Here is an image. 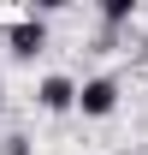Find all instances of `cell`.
<instances>
[{"label": "cell", "mask_w": 148, "mask_h": 155, "mask_svg": "<svg viewBox=\"0 0 148 155\" xmlns=\"http://www.w3.org/2000/svg\"><path fill=\"white\" fill-rule=\"evenodd\" d=\"M113 107H119V84H113V78H89V84L77 90V114H89V119H107Z\"/></svg>", "instance_id": "obj_1"}, {"label": "cell", "mask_w": 148, "mask_h": 155, "mask_svg": "<svg viewBox=\"0 0 148 155\" xmlns=\"http://www.w3.org/2000/svg\"><path fill=\"white\" fill-rule=\"evenodd\" d=\"M0 155H30V137H6V143H0Z\"/></svg>", "instance_id": "obj_5"}, {"label": "cell", "mask_w": 148, "mask_h": 155, "mask_svg": "<svg viewBox=\"0 0 148 155\" xmlns=\"http://www.w3.org/2000/svg\"><path fill=\"white\" fill-rule=\"evenodd\" d=\"M101 18L107 24H130L136 18V0H101Z\"/></svg>", "instance_id": "obj_4"}, {"label": "cell", "mask_w": 148, "mask_h": 155, "mask_svg": "<svg viewBox=\"0 0 148 155\" xmlns=\"http://www.w3.org/2000/svg\"><path fill=\"white\" fill-rule=\"evenodd\" d=\"M77 90H83V84H71V78H42L36 84V101H42V114H71L77 107Z\"/></svg>", "instance_id": "obj_3"}, {"label": "cell", "mask_w": 148, "mask_h": 155, "mask_svg": "<svg viewBox=\"0 0 148 155\" xmlns=\"http://www.w3.org/2000/svg\"><path fill=\"white\" fill-rule=\"evenodd\" d=\"M6 48H12V60H36L42 48H48V24L42 18H18L6 30Z\"/></svg>", "instance_id": "obj_2"}, {"label": "cell", "mask_w": 148, "mask_h": 155, "mask_svg": "<svg viewBox=\"0 0 148 155\" xmlns=\"http://www.w3.org/2000/svg\"><path fill=\"white\" fill-rule=\"evenodd\" d=\"M0 107H6V78H0Z\"/></svg>", "instance_id": "obj_6"}]
</instances>
